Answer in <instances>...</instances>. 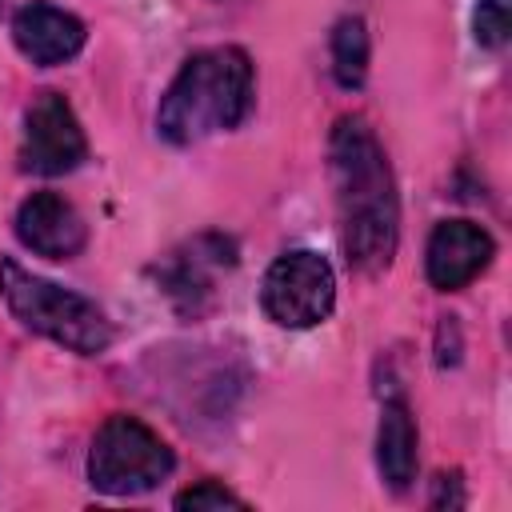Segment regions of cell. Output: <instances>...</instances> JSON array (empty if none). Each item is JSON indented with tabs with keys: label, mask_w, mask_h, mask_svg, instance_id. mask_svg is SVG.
<instances>
[{
	"label": "cell",
	"mask_w": 512,
	"mask_h": 512,
	"mask_svg": "<svg viewBox=\"0 0 512 512\" xmlns=\"http://www.w3.org/2000/svg\"><path fill=\"white\" fill-rule=\"evenodd\" d=\"M340 244L356 272H384L396 256L400 204L388 156L364 116H340L328 140Z\"/></svg>",
	"instance_id": "obj_1"
},
{
	"label": "cell",
	"mask_w": 512,
	"mask_h": 512,
	"mask_svg": "<svg viewBox=\"0 0 512 512\" xmlns=\"http://www.w3.org/2000/svg\"><path fill=\"white\" fill-rule=\"evenodd\" d=\"M252 108V60L244 48H204L168 84L156 128L168 144H196L236 128Z\"/></svg>",
	"instance_id": "obj_2"
},
{
	"label": "cell",
	"mask_w": 512,
	"mask_h": 512,
	"mask_svg": "<svg viewBox=\"0 0 512 512\" xmlns=\"http://www.w3.org/2000/svg\"><path fill=\"white\" fill-rule=\"evenodd\" d=\"M0 296L28 332L48 336L52 344L76 356H100L112 344V324L96 308V300L72 288H60L44 276H32L12 256L0 260Z\"/></svg>",
	"instance_id": "obj_3"
},
{
	"label": "cell",
	"mask_w": 512,
	"mask_h": 512,
	"mask_svg": "<svg viewBox=\"0 0 512 512\" xmlns=\"http://www.w3.org/2000/svg\"><path fill=\"white\" fill-rule=\"evenodd\" d=\"M176 468L172 448L136 416H108L88 452V480L108 496H140L152 492Z\"/></svg>",
	"instance_id": "obj_4"
},
{
	"label": "cell",
	"mask_w": 512,
	"mask_h": 512,
	"mask_svg": "<svg viewBox=\"0 0 512 512\" xmlns=\"http://www.w3.org/2000/svg\"><path fill=\"white\" fill-rule=\"evenodd\" d=\"M260 304L280 328H312L328 320L336 304V276L320 252L292 248L272 260L260 284Z\"/></svg>",
	"instance_id": "obj_5"
},
{
	"label": "cell",
	"mask_w": 512,
	"mask_h": 512,
	"mask_svg": "<svg viewBox=\"0 0 512 512\" xmlns=\"http://www.w3.org/2000/svg\"><path fill=\"white\" fill-rule=\"evenodd\" d=\"M88 156L84 128L60 92H36L24 112L20 168L32 176H64Z\"/></svg>",
	"instance_id": "obj_6"
},
{
	"label": "cell",
	"mask_w": 512,
	"mask_h": 512,
	"mask_svg": "<svg viewBox=\"0 0 512 512\" xmlns=\"http://www.w3.org/2000/svg\"><path fill=\"white\" fill-rule=\"evenodd\" d=\"M492 236L472 224V220H444L432 228L428 236V252H424V268L432 288L440 292H456L464 284H472L488 264H492Z\"/></svg>",
	"instance_id": "obj_7"
},
{
	"label": "cell",
	"mask_w": 512,
	"mask_h": 512,
	"mask_svg": "<svg viewBox=\"0 0 512 512\" xmlns=\"http://www.w3.org/2000/svg\"><path fill=\"white\" fill-rule=\"evenodd\" d=\"M16 236L28 252L48 256V260H68L84 248L88 228L84 216L56 192H32L16 208Z\"/></svg>",
	"instance_id": "obj_8"
},
{
	"label": "cell",
	"mask_w": 512,
	"mask_h": 512,
	"mask_svg": "<svg viewBox=\"0 0 512 512\" xmlns=\"http://www.w3.org/2000/svg\"><path fill=\"white\" fill-rule=\"evenodd\" d=\"M12 40H16V48H20L32 64L52 68V64L72 60V56L84 48L88 32H84V24H80L72 12L56 8V4H48V0H32V4H24V8L12 16Z\"/></svg>",
	"instance_id": "obj_9"
},
{
	"label": "cell",
	"mask_w": 512,
	"mask_h": 512,
	"mask_svg": "<svg viewBox=\"0 0 512 512\" xmlns=\"http://www.w3.org/2000/svg\"><path fill=\"white\" fill-rule=\"evenodd\" d=\"M376 464L392 492H404L416 480V424L400 400H388L376 428Z\"/></svg>",
	"instance_id": "obj_10"
},
{
	"label": "cell",
	"mask_w": 512,
	"mask_h": 512,
	"mask_svg": "<svg viewBox=\"0 0 512 512\" xmlns=\"http://www.w3.org/2000/svg\"><path fill=\"white\" fill-rule=\"evenodd\" d=\"M368 72V28L360 16H344L332 32V76L340 88H360Z\"/></svg>",
	"instance_id": "obj_11"
},
{
	"label": "cell",
	"mask_w": 512,
	"mask_h": 512,
	"mask_svg": "<svg viewBox=\"0 0 512 512\" xmlns=\"http://www.w3.org/2000/svg\"><path fill=\"white\" fill-rule=\"evenodd\" d=\"M508 24H512L508 0H480L476 12H472V36L484 48H500L508 40Z\"/></svg>",
	"instance_id": "obj_12"
},
{
	"label": "cell",
	"mask_w": 512,
	"mask_h": 512,
	"mask_svg": "<svg viewBox=\"0 0 512 512\" xmlns=\"http://www.w3.org/2000/svg\"><path fill=\"white\" fill-rule=\"evenodd\" d=\"M176 508L180 512H200V508H248L236 492H228L224 484H216V480H200V484H192V488H184L180 496H176Z\"/></svg>",
	"instance_id": "obj_13"
}]
</instances>
